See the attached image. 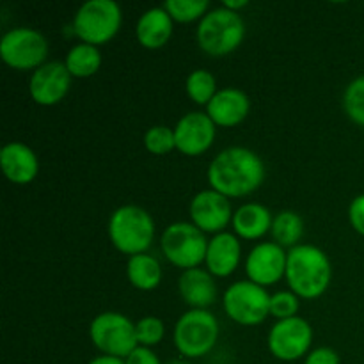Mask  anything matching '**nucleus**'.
Masks as SVG:
<instances>
[{"label": "nucleus", "instance_id": "nucleus-1", "mask_svg": "<svg viewBox=\"0 0 364 364\" xmlns=\"http://www.w3.org/2000/svg\"><path fill=\"white\" fill-rule=\"evenodd\" d=\"M265 178L262 159L247 148H228L212 160L208 181L212 191L226 198H242L255 192Z\"/></svg>", "mask_w": 364, "mask_h": 364}, {"label": "nucleus", "instance_id": "nucleus-2", "mask_svg": "<svg viewBox=\"0 0 364 364\" xmlns=\"http://www.w3.org/2000/svg\"><path fill=\"white\" fill-rule=\"evenodd\" d=\"M331 263L326 252L315 245H295L288 252L287 281L301 299H318L331 283Z\"/></svg>", "mask_w": 364, "mask_h": 364}, {"label": "nucleus", "instance_id": "nucleus-3", "mask_svg": "<svg viewBox=\"0 0 364 364\" xmlns=\"http://www.w3.org/2000/svg\"><path fill=\"white\" fill-rule=\"evenodd\" d=\"M109 237L114 247L124 255H144L155 237L151 215L139 206H121L112 213L109 223Z\"/></svg>", "mask_w": 364, "mask_h": 364}, {"label": "nucleus", "instance_id": "nucleus-4", "mask_svg": "<svg viewBox=\"0 0 364 364\" xmlns=\"http://www.w3.org/2000/svg\"><path fill=\"white\" fill-rule=\"evenodd\" d=\"M244 34L245 25L240 14L219 7L203 16L198 27V43L208 55L223 57L240 46Z\"/></svg>", "mask_w": 364, "mask_h": 364}, {"label": "nucleus", "instance_id": "nucleus-5", "mask_svg": "<svg viewBox=\"0 0 364 364\" xmlns=\"http://www.w3.org/2000/svg\"><path fill=\"white\" fill-rule=\"evenodd\" d=\"M121 27V9L114 0H89L77 11L73 32L85 45H105Z\"/></svg>", "mask_w": 364, "mask_h": 364}, {"label": "nucleus", "instance_id": "nucleus-6", "mask_svg": "<svg viewBox=\"0 0 364 364\" xmlns=\"http://www.w3.org/2000/svg\"><path fill=\"white\" fill-rule=\"evenodd\" d=\"M219 338V322L206 309H192L174 327V345L188 359L208 354Z\"/></svg>", "mask_w": 364, "mask_h": 364}, {"label": "nucleus", "instance_id": "nucleus-7", "mask_svg": "<svg viewBox=\"0 0 364 364\" xmlns=\"http://www.w3.org/2000/svg\"><path fill=\"white\" fill-rule=\"evenodd\" d=\"M162 252L173 265L180 269H198L206 259L208 240L198 226L188 223L171 224L162 235Z\"/></svg>", "mask_w": 364, "mask_h": 364}, {"label": "nucleus", "instance_id": "nucleus-8", "mask_svg": "<svg viewBox=\"0 0 364 364\" xmlns=\"http://www.w3.org/2000/svg\"><path fill=\"white\" fill-rule=\"evenodd\" d=\"M91 340L105 355L127 359L139 347L135 326L121 313H102L91 323Z\"/></svg>", "mask_w": 364, "mask_h": 364}, {"label": "nucleus", "instance_id": "nucleus-9", "mask_svg": "<svg viewBox=\"0 0 364 364\" xmlns=\"http://www.w3.org/2000/svg\"><path fill=\"white\" fill-rule=\"evenodd\" d=\"M224 309L240 326H256L269 316L270 295L252 281H240L231 284L224 294Z\"/></svg>", "mask_w": 364, "mask_h": 364}, {"label": "nucleus", "instance_id": "nucleus-10", "mask_svg": "<svg viewBox=\"0 0 364 364\" xmlns=\"http://www.w3.org/2000/svg\"><path fill=\"white\" fill-rule=\"evenodd\" d=\"M0 55L14 70H38L48 55V43L34 28H13L0 41Z\"/></svg>", "mask_w": 364, "mask_h": 364}, {"label": "nucleus", "instance_id": "nucleus-11", "mask_svg": "<svg viewBox=\"0 0 364 364\" xmlns=\"http://www.w3.org/2000/svg\"><path fill=\"white\" fill-rule=\"evenodd\" d=\"M313 341V329L304 318L279 320L270 329L269 348L281 361H295L309 350Z\"/></svg>", "mask_w": 364, "mask_h": 364}, {"label": "nucleus", "instance_id": "nucleus-12", "mask_svg": "<svg viewBox=\"0 0 364 364\" xmlns=\"http://www.w3.org/2000/svg\"><path fill=\"white\" fill-rule=\"evenodd\" d=\"M287 259L288 255H284V249L279 244H259L247 256L245 272L252 283L270 287L287 274Z\"/></svg>", "mask_w": 364, "mask_h": 364}, {"label": "nucleus", "instance_id": "nucleus-13", "mask_svg": "<svg viewBox=\"0 0 364 364\" xmlns=\"http://www.w3.org/2000/svg\"><path fill=\"white\" fill-rule=\"evenodd\" d=\"M71 75L66 64L53 60V63L43 64L34 71L28 84L32 100L39 105H55L66 96L70 89Z\"/></svg>", "mask_w": 364, "mask_h": 364}, {"label": "nucleus", "instance_id": "nucleus-14", "mask_svg": "<svg viewBox=\"0 0 364 364\" xmlns=\"http://www.w3.org/2000/svg\"><path fill=\"white\" fill-rule=\"evenodd\" d=\"M176 148L183 155L196 156L205 153L215 139V123L208 114L191 112L178 121L174 128Z\"/></svg>", "mask_w": 364, "mask_h": 364}, {"label": "nucleus", "instance_id": "nucleus-15", "mask_svg": "<svg viewBox=\"0 0 364 364\" xmlns=\"http://www.w3.org/2000/svg\"><path fill=\"white\" fill-rule=\"evenodd\" d=\"M191 217L203 233H223L231 220V205L226 196L215 191H203L192 199Z\"/></svg>", "mask_w": 364, "mask_h": 364}, {"label": "nucleus", "instance_id": "nucleus-16", "mask_svg": "<svg viewBox=\"0 0 364 364\" xmlns=\"http://www.w3.org/2000/svg\"><path fill=\"white\" fill-rule=\"evenodd\" d=\"M206 114L219 127H237L249 114L247 95L240 89H223L206 105Z\"/></svg>", "mask_w": 364, "mask_h": 364}, {"label": "nucleus", "instance_id": "nucleus-17", "mask_svg": "<svg viewBox=\"0 0 364 364\" xmlns=\"http://www.w3.org/2000/svg\"><path fill=\"white\" fill-rule=\"evenodd\" d=\"M0 164L7 180L13 183H31L38 174V159L28 146L21 142H11L0 151Z\"/></svg>", "mask_w": 364, "mask_h": 364}, {"label": "nucleus", "instance_id": "nucleus-18", "mask_svg": "<svg viewBox=\"0 0 364 364\" xmlns=\"http://www.w3.org/2000/svg\"><path fill=\"white\" fill-rule=\"evenodd\" d=\"M208 272L217 277H228L237 270L240 263V242L231 233H219L208 242L206 251Z\"/></svg>", "mask_w": 364, "mask_h": 364}, {"label": "nucleus", "instance_id": "nucleus-19", "mask_svg": "<svg viewBox=\"0 0 364 364\" xmlns=\"http://www.w3.org/2000/svg\"><path fill=\"white\" fill-rule=\"evenodd\" d=\"M180 294L183 301L194 309H205L212 306L217 299L215 281L208 270L191 269L180 276Z\"/></svg>", "mask_w": 364, "mask_h": 364}, {"label": "nucleus", "instance_id": "nucleus-20", "mask_svg": "<svg viewBox=\"0 0 364 364\" xmlns=\"http://www.w3.org/2000/svg\"><path fill=\"white\" fill-rule=\"evenodd\" d=\"M137 39L146 48H160L173 36V18L164 7H153L146 11L137 23Z\"/></svg>", "mask_w": 364, "mask_h": 364}, {"label": "nucleus", "instance_id": "nucleus-21", "mask_svg": "<svg viewBox=\"0 0 364 364\" xmlns=\"http://www.w3.org/2000/svg\"><path fill=\"white\" fill-rule=\"evenodd\" d=\"M272 215L269 208L258 203H247L240 206L233 215V228L238 237L245 240L262 238L269 230H272Z\"/></svg>", "mask_w": 364, "mask_h": 364}, {"label": "nucleus", "instance_id": "nucleus-22", "mask_svg": "<svg viewBox=\"0 0 364 364\" xmlns=\"http://www.w3.org/2000/svg\"><path fill=\"white\" fill-rule=\"evenodd\" d=\"M127 274L130 283L134 284L137 290L149 291L155 290L162 279V270H160V263L156 262L153 256L148 255H137L132 256L128 259Z\"/></svg>", "mask_w": 364, "mask_h": 364}, {"label": "nucleus", "instance_id": "nucleus-23", "mask_svg": "<svg viewBox=\"0 0 364 364\" xmlns=\"http://www.w3.org/2000/svg\"><path fill=\"white\" fill-rule=\"evenodd\" d=\"M64 64H66L71 77H91V75H95L96 71L100 70V66H102V53H100V50L96 48V46L82 43V45L73 46V48L68 52L66 63Z\"/></svg>", "mask_w": 364, "mask_h": 364}, {"label": "nucleus", "instance_id": "nucleus-24", "mask_svg": "<svg viewBox=\"0 0 364 364\" xmlns=\"http://www.w3.org/2000/svg\"><path fill=\"white\" fill-rule=\"evenodd\" d=\"M272 237L281 247H295L299 240L302 238V231H304V223L301 217L295 212H281L274 217L272 223Z\"/></svg>", "mask_w": 364, "mask_h": 364}, {"label": "nucleus", "instance_id": "nucleus-25", "mask_svg": "<svg viewBox=\"0 0 364 364\" xmlns=\"http://www.w3.org/2000/svg\"><path fill=\"white\" fill-rule=\"evenodd\" d=\"M215 77L206 70H196L187 78V92L199 105H208L215 92Z\"/></svg>", "mask_w": 364, "mask_h": 364}, {"label": "nucleus", "instance_id": "nucleus-26", "mask_svg": "<svg viewBox=\"0 0 364 364\" xmlns=\"http://www.w3.org/2000/svg\"><path fill=\"white\" fill-rule=\"evenodd\" d=\"M208 6L210 4L206 0H167L164 9L169 13L173 20L188 23V21H194L199 16H203Z\"/></svg>", "mask_w": 364, "mask_h": 364}, {"label": "nucleus", "instance_id": "nucleus-27", "mask_svg": "<svg viewBox=\"0 0 364 364\" xmlns=\"http://www.w3.org/2000/svg\"><path fill=\"white\" fill-rule=\"evenodd\" d=\"M345 110L354 123L364 127V75L350 82L343 98Z\"/></svg>", "mask_w": 364, "mask_h": 364}, {"label": "nucleus", "instance_id": "nucleus-28", "mask_svg": "<svg viewBox=\"0 0 364 364\" xmlns=\"http://www.w3.org/2000/svg\"><path fill=\"white\" fill-rule=\"evenodd\" d=\"M144 146L153 155H166L171 149L176 148V139H174V130L164 127H153L146 132Z\"/></svg>", "mask_w": 364, "mask_h": 364}, {"label": "nucleus", "instance_id": "nucleus-29", "mask_svg": "<svg viewBox=\"0 0 364 364\" xmlns=\"http://www.w3.org/2000/svg\"><path fill=\"white\" fill-rule=\"evenodd\" d=\"M135 334H137L139 347H153L159 345L164 338V323L156 316H146L135 323Z\"/></svg>", "mask_w": 364, "mask_h": 364}, {"label": "nucleus", "instance_id": "nucleus-30", "mask_svg": "<svg viewBox=\"0 0 364 364\" xmlns=\"http://www.w3.org/2000/svg\"><path fill=\"white\" fill-rule=\"evenodd\" d=\"M299 311V297L294 291H277L270 297V315L279 320L294 318Z\"/></svg>", "mask_w": 364, "mask_h": 364}, {"label": "nucleus", "instance_id": "nucleus-31", "mask_svg": "<svg viewBox=\"0 0 364 364\" xmlns=\"http://www.w3.org/2000/svg\"><path fill=\"white\" fill-rule=\"evenodd\" d=\"M348 219H350L352 228L364 237V194L358 196V198L350 203Z\"/></svg>", "mask_w": 364, "mask_h": 364}, {"label": "nucleus", "instance_id": "nucleus-32", "mask_svg": "<svg viewBox=\"0 0 364 364\" xmlns=\"http://www.w3.org/2000/svg\"><path fill=\"white\" fill-rule=\"evenodd\" d=\"M306 364H340V355L333 348L320 347L308 355Z\"/></svg>", "mask_w": 364, "mask_h": 364}, {"label": "nucleus", "instance_id": "nucleus-33", "mask_svg": "<svg viewBox=\"0 0 364 364\" xmlns=\"http://www.w3.org/2000/svg\"><path fill=\"white\" fill-rule=\"evenodd\" d=\"M124 364H160V361L151 348L137 347L124 359Z\"/></svg>", "mask_w": 364, "mask_h": 364}, {"label": "nucleus", "instance_id": "nucleus-34", "mask_svg": "<svg viewBox=\"0 0 364 364\" xmlns=\"http://www.w3.org/2000/svg\"><path fill=\"white\" fill-rule=\"evenodd\" d=\"M89 364H124V359L114 358V355H100V358L92 359Z\"/></svg>", "mask_w": 364, "mask_h": 364}, {"label": "nucleus", "instance_id": "nucleus-35", "mask_svg": "<svg viewBox=\"0 0 364 364\" xmlns=\"http://www.w3.org/2000/svg\"><path fill=\"white\" fill-rule=\"evenodd\" d=\"M247 0H237V2L235 0H224V7L230 11H235V13H237V9H242V7L247 6Z\"/></svg>", "mask_w": 364, "mask_h": 364}, {"label": "nucleus", "instance_id": "nucleus-36", "mask_svg": "<svg viewBox=\"0 0 364 364\" xmlns=\"http://www.w3.org/2000/svg\"><path fill=\"white\" fill-rule=\"evenodd\" d=\"M167 364H191V363H187V361H171V363H167Z\"/></svg>", "mask_w": 364, "mask_h": 364}]
</instances>
